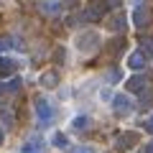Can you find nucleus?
I'll return each instance as SVG.
<instances>
[{
    "mask_svg": "<svg viewBox=\"0 0 153 153\" xmlns=\"http://www.w3.org/2000/svg\"><path fill=\"white\" fill-rule=\"evenodd\" d=\"M71 125H74V130H89V117L87 115H76Z\"/></svg>",
    "mask_w": 153,
    "mask_h": 153,
    "instance_id": "ddd939ff",
    "label": "nucleus"
},
{
    "mask_svg": "<svg viewBox=\"0 0 153 153\" xmlns=\"http://www.w3.org/2000/svg\"><path fill=\"white\" fill-rule=\"evenodd\" d=\"M138 105H140V110L153 107V92H151V89H146V94L140 92V102H138Z\"/></svg>",
    "mask_w": 153,
    "mask_h": 153,
    "instance_id": "2eb2a0df",
    "label": "nucleus"
},
{
    "mask_svg": "<svg viewBox=\"0 0 153 153\" xmlns=\"http://www.w3.org/2000/svg\"><path fill=\"white\" fill-rule=\"evenodd\" d=\"M3 140H5V130L0 128V146H3Z\"/></svg>",
    "mask_w": 153,
    "mask_h": 153,
    "instance_id": "a878e982",
    "label": "nucleus"
},
{
    "mask_svg": "<svg viewBox=\"0 0 153 153\" xmlns=\"http://www.w3.org/2000/svg\"><path fill=\"white\" fill-rule=\"evenodd\" d=\"M36 115H38V120H41V125H49V123H51V117H54V110H51L49 100H44V97H38V100H36Z\"/></svg>",
    "mask_w": 153,
    "mask_h": 153,
    "instance_id": "20e7f679",
    "label": "nucleus"
},
{
    "mask_svg": "<svg viewBox=\"0 0 153 153\" xmlns=\"http://www.w3.org/2000/svg\"><path fill=\"white\" fill-rule=\"evenodd\" d=\"M125 49V38H112L107 46H105V51H107V56H117L120 51Z\"/></svg>",
    "mask_w": 153,
    "mask_h": 153,
    "instance_id": "1a4fd4ad",
    "label": "nucleus"
},
{
    "mask_svg": "<svg viewBox=\"0 0 153 153\" xmlns=\"http://www.w3.org/2000/svg\"><path fill=\"white\" fill-rule=\"evenodd\" d=\"M120 79H123V71L120 69H107V71H105V82H107V84H117Z\"/></svg>",
    "mask_w": 153,
    "mask_h": 153,
    "instance_id": "f8f14e48",
    "label": "nucleus"
},
{
    "mask_svg": "<svg viewBox=\"0 0 153 153\" xmlns=\"http://www.w3.org/2000/svg\"><path fill=\"white\" fill-rule=\"evenodd\" d=\"M51 143H54L56 148H61V151H66V148H69V138H66L64 133H54V140H51Z\"/></svg>",
    "mask_w": 153,
    "mask_h": 153,
    "instance_id": "4468645a",
    "label": "nucleus"
},
{
    "mask_svg": "<svg viewBox=\"0 0 153 153\" xmlns=\"http://www.w3.org/2000/svg\"><path fill=\"white\" fill-rule=\"evenodd\" d=\"M143 128H146L148 133H153V117H151V120H148V123H143Z\"/></svg>",
    "mask_w": 153,
    "mask_h": 153,
    "instance_id": "b1692460",
    "label": "nucleus"
},
{
    "mask_svg": "<svg viewBox=\"0 0 153 153\" xmlns=\"http://www.w3.org/2000/svg\"><path fill=\"white\" fill-rule=\"evenodd\" d=\"M56 84H59V74H56V71H46V74H41V87L54 89Z\"/></svg>",
    "mask_w": 153,
    "mask_h": 153,
    "instance_id": "9d476101",
    "label": "nucleus"
},
{
    "mask_svg": "<svg viewBox=\"0 0 153 153\" xmlns=\"http://www.w3.org/2000/svg\"><path fill=\"white\" fill-rule=\"evenodd\" d=\"M71 153H94V148H89V146H79V148H74Z\"/></svg>",
    "mask_w": 153,
    "mask_h": 153,
    "instance_id": "412c9836",
    "label": "nucleus"
},
{
    "mask_svg": "<svg viewBox=\"0 0 153 153\" xmlns=\"http://www.w3.org/2000/svg\"><path fill=\"white\" fill-rule=\"evenodd\" d=\"M117 5H123V0H107V8H117Z\"/></svg>",
    "mask_w": 153,
    "mask_h": 153,
    "instance_id": "5701e85b",
    "label": "nucleus"
},
{
    "mask_svg": "<svg viewBox=\"0 0 153 153\" xmlns=\"http://www.w3.org/2000/svg\"><path fill=\"white\" fill-rule=\"evenodd\" d=\"M128 66H130V69H135V71H140L143 66H146V51H143V49L133 51V54L128 56Z\"/></svg>",
    "mask_w": 153,
    "mask_h": 153,
    "instance_id": "0eeeda50",
    "label": "nucleus"
},
{
    "mask_svg": "<svg viewBox=\"0 0 153 153\" xmlns=\"http://www.w3.org/2000/svg\"><path fill=\"white\" fill-rule=\"evenodd\" d=\"M10 38H0V51H5V49H10Z\"/></svg>",
    "mask_w": 153,
    "mask_h": 153,
    "instance_id": "4be33fe9",
    "label": "nucleus"
},
{
    "mask_svg": "<svg viewBox=\"0 0 153 153\" xmlns=\"http://www.w3.org/2000/svg\"><path fill=\"white\" fill-rule=\"evenodd\" d=\"M16 69H18V61L16 59H8V56L0 59V76H10Z\"/></svg>",
    "mask_w": 153,
    "mask_h": 153,
    "instance_id": "6e6552de",
    "label": "nucleus"
},
{
    "mask_svg": "<svg viewBox=\"0 0 153 153\" xmlns=\"http://www.w3.org/2000/svg\"><path fill=\"white\" fill-rule=\"evenodd\" d=\"M112 110H115V115H117V117H123V115H130V110H133V100L128 97V94H115V97H112Z\"/></svg>",
    "mask_w": 153,
    "mask_h": 153,
    "instance_id": "7ed1b4c3",
    "label": "nucleus"
},
{
    "mask_svg": "<svg viewBox=\"0 0 153 153\" xmlns=\"http://www.w3.org/2000/svg\"><path fill=\"white\" fill-rule=\"evenodd\" d=\"M100 46H102V36L97 31H82L79 38H76V49L82 54H94Z\"/></svg>",
    "mask_w": 153,
    "mask_h": 153,
    "instance_id": "f257e3e1",
    "label": "nucleus"
},
{
    "mask_svg": "<svg viewBox=\"0 0 153 153\" xmlns=\"http://www.w3.org/2000/svg\"><path fill=\"white\" fill-rule=\"evenodd\" d=\"M8 89H10V92H18V89H21V79H10Z\"/></svg>",
    "mask_w": 153,
    "mask_h": 153,
    "instance_id": "aec40b11",
    "label": "nucleus"
},
{
    "mask_svg": "<svg viewBox=\"0 0 153 153\" xmlns=\"http://www.w3.org/2000/svg\"><path fill=\"white\" fill-rule=\"evenodd\" d=\"M143 153H153V140H151V143H146V151H143Z\"/></svg>",
    "mask_w": 153,
    "mask_h": 153,
    "instance_id": "393cba45",
    "label": "nucleus"
},
{
    "mask_svg": "<svg viewBox=\"0 0 153 153\" xmlns=\"http://www.w3.org/2000/svg\"><path fill=\"white\" fill-rule=\"evenodd\" d=\"M143 49H146L148 54H153V38H143Z\"/></svg>",
    "mask_w": 153,
    "mask_h": 153,
    "instance_id": "6ab92c4d",
    "label": "nucleus"
},
{
    "mask_svg": "<svg viewBox=\"0 0 153 153\" xmlns=\"http://www.w3.org/2000/svg\"><path fill=\"white\" fill-rule=\"evenodd\" d=\"M38 10H44V13H59L61 10V3H38Z\"/></svg>",
    "mask_w": 153,
    "mask_h": 153,
    "instance_id": "dca6fc26",
    "label": "nucleus"
},
{
    "mask_svg": "<svg viewBox=\"0 0 153 153\" xmlns=\"http://www.w3.org/2000/svg\"><path fill=\"white\" fill-rule=\"evenodd\" d=\"M0 92H3V84H0Z\"/></svg>",
    "mask_w": 153,
    "mask_h": 153,
    "instance_id": "bb28decb",
    "label": "nucleus"
},
{
    "mask_svg": "<svg viewBox=\"0 0 153 153\" xmlns=\"http://www.w3.org/2000/svg\"><path fill=\"white\" fill-rule=\"evenodd\" d=\"M133 26H135V28H148V26H151V10L138 5L135 10H133Z\"/></svg>",
    "mask_w": 153,
    "mask_h": 153,
    "instance_id": "39448f33",
    "label": "nucleus"
},
{
    "mask_svg": "<svg viewBox=\"0 0 153 153\" xmlns=\"http://www.w3.org/2000/svg\"><path fill=\"white\" fill-rule=\"evenodd\" d=\"M0 120H3V125L5 128H13V112L5 107H0Z\"/></svg>",
    "mask_w": 153,
    "mask_h": 153,
    "instance_id": "f3484780",
    "label": "nucleus"
},
{
    "mask_svg": "<svg viewBox=\"0 0 153 153\" xmlns=\"http://www.w3.org/2000/svg\"><path fill=\"white\" fill-rule=\"evenodd\" d=\"M110 28H112V31H125V28H128V18H125V13H117V16L110 18Z\"/></svg>",
    "mask_w": 153,
    "mask_h": 153,
    "instance_id": "9b49d317",
    "label": "nucleus"
},
{
    "mask_svg": "<svg viewBox=\"0 0 153 153\" xmlns=\"http://www.w3.org/2000/svg\"><path fill=\"white\" fill-rule=\"evenodd\" d=\"M140 140V135H138L135 130H128V133H120V135L115 138V151L117 153H123V151H130L135 143Z\"/></svg>",
    "mask_w": 153,
    "mask_h": 153,
    "instance_id": "f03ea898",
    "label": "nucleus"
},
{
    "mask_svg": "<svg viewBox=\"0 0 153 153\" xmlns=\"http://www.w3.org/2000/svg\"><path fill=\"white\" fill-rule=\"evenodd\" d=\"M64 59H66V51L64 49H56L54 51V61H56V64H64Z\"/></svg>",
    "mask_w": 153,
    "mask_h": 153,
    "instance_id": "a211bd4d",
    "label": "nucleus"
},
{
    "mask_svg": "<svg viewBox=\"0 0 153 153\" xmlns=\"http://www.w3.org/2000/svg\"><path fill=\"white\" fill-rule=\"evenodd\" d=\"M146 82H148V79H146L143 74H133L130 79L125 82V89H128V92H143V89L148 87Z\"/></svg>",
    "mask_w": 153,
    "mask_h": 153,
    "instance_id": "423d86ee",
    "label": "nucleus"
}]
</instances>
